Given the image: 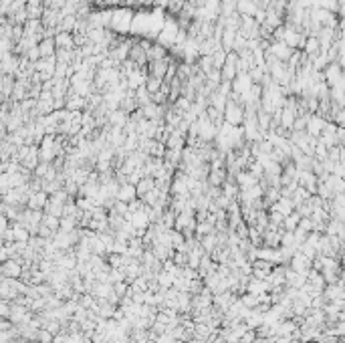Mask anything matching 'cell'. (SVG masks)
<instances>
[{
	"label": "cell",
	"mask_w": 345,
	"mask_h": 343,
	"mask_svg": "<svg viewBox=\"0 0 345 343\" xmlns=\"http://www.w3.org/2000/svg\"><path fill=\"white\" fill-rule=\"evenodd\" d=\"M39 51H41V59H47V55H51L55 51V41L53 39H47L39 45Z\"/></svg>",
	"instance_id": "277c9868"
},
{
	"label": "cell",
	"mask_w": 345,
	"mask_h": 343,
	"mask_svg": "<svg viewBox=\"0 0 345 343\" xmlns=\"http://www.w3.org/2000/svg\"><path fill=\"white\" fill-rule=\"evenodd\" d=\"M224 117H226V123L230 125H238L243 123V107L238 103H226V109H224Z\"/></svg>",
	"instance_id": "6da1fadb"
},
{
	"label": "cell",
	"mask_w": 345,
	"mask_h": 343,
	"mask_svg": "<svg viewBox=\"0 0 345 343\" xmlns=\"http://www.w3.org/2000/svg\"><path fill=\"white\" fill-rule=\"evenodd\" d=\"M238 12L243 16H257L259 14V4L251 2V0H238Z\"/></svg>",
	"instance_id": "7a4b0ae2"
},
{
	"label": "cell",
	"mask_w": 345,
	"mask_h": 343,
	"mask_svg": "<svg viewBox=\"0 0 345 343\" xmlns=\"http://www.w3.org/2000/svg\"><path fill=\"white\" fill-rule=\"evenodd\" d=\"M55 43H57V47H59V49H65V51H71V49H73V39H71V35H69V32L59 35V37L55 39Z\"/></svg>",
	"instance_id": "3957f363"
}]
</instances>
